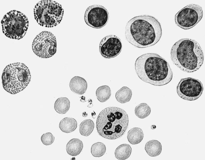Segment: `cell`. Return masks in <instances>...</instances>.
<instances>
[{
	"label": "cell",
	"mask_w": 205,
	"mask_h": 160,
	"mask_svg": "<svg viewBox=\"0 0 205 160\" xmlns=\"http://www.w3.org/2000/svg\"><path fill=\"white\" fill-rule=\"evenodd\" d=\"M32 48L34 53L38 56L42 58L50 57L56 51V37L50 32H42L34 39Z\"/></svg>",
	"instance_id": "cell-9"
},
{
	"label": "cell",
	"mask_w": 205,
	"mask_h": 160,
	"mask_svg": "<svg viewBox=\"0 0 205 160\" xmlns=\"http://www.w3.org/2000/svg\"><path fill=\"white\" fill-rule=\"evenodd\" d=\"M70 106V102L66 97H60L55 101L54 109L59 114H64L69 110Z\"/></svg>",
	"instance_id": "cell-19"
},
{
	"label": "cell",
	"mask_w": 205,
	"mask_h": 160,
	"mask_svg": "<svg viewBox=\"0 0 205 160\" xmlns=\"http://www.w3.org/2000/svg\"><path fill=\"white\" fill-rule=\"evenodd\" d=\"M94 123L93 121L90 119H87L82 121L79 125V131L82 136H88L93 131Z\"/></svg>",
	"instance_id": "cell-21"
},
{
	"label": "cell",
	"mask_w": 205,
	"mask_h": 160,
	"mask_svg": "<svg viewBox=\"0 0 205 160\" xmlns=\"http://www.w3.org/2000/svg\"><path fill=\"white\" fill-rule=\"evenodd\" d=\"M162 34L160 22L154 17L146 15L135 17L127 23L126 40L135 47L144 48L155 45Z\"/></svg>",
	"instance_id": "cell-1"
},
{
	"label": "cell",
	"mask_w": 205,
	"mask_h": 160,
	"mask_svg": "<svg viewBox=\"0 0 205 160\" xmlns=\"http://www.w3.org/2000/svg\"><path fill=\"white\" fill-rule=\"evenodd\" d=\"M97 99L100 102H104L109 99L111 95L110 88L107 85L99 87L96 91Z\"/></svg>",
	"instance_id": "cell-22"
},
{
	"label": "cell",
	"mask_w": 205,
	"mask_h": 160,
	"mask_svg": "<svg viewBox=\"0 0 205 160\" xmlns=\"http://www.w3.org/2000/svg\"><path fill=\"white\" fill-rule=\"evenodd\" d=\"M202 8L199 5H188L178 12L175 16L176 24L185 30L192 28L202 19L203 16Z\"/></svg>",
	"instance_id": "cell-8"
},
{
	"label": "cell",
	"mask_w": 205,
	"mask_h": 160,
	"mask_svg": "<svg viewBox=\"0 0 205 160\" xmlns=\"http://www.w3.org/2000/svg\"><path fill=\"white\" fill-rule=\"evenodd\" d=\"M122 44L120 39L115 35L105 37L101 41L99 51L102 56L106 58H114L121 52Z\"/></svg>",
	"instance_id": "cell-12"
},
{
	"label": "cell",
	"mask_w": 205,
	"mask_h": 160,
	"mask_svg": "<svg viewBox=\"0 0 205 160\" xmlns=\"http://www.w3.org/2000/svg\"><path fill=\"white\" fill-rule=\"evenodd\" d=\"M55 138L50 132L43 134L41 137V140L42 143L45 145H49L52 144L54 141Z\"/></svg>",
	"instance_id": "cell-25"
},
{
	"label": "cell",
	"mask_w": 205,
	"mask_h": 160,
	"mask_svg": "<svg viewBox=\"0 0 205 160\" xmlns=\"http://www.w3.org/2000/svg\"><path fill=\"white\" fill-rule=\"evenodd\" d=\"M83 148L82 142L78 138H73L70 140L66 146V150L69 155L75 156L79 155Z\"/></svg>",
	"instance_id": "cell-14"
},
{
	"label": "cell",
	"mask_w": 205,
	"mask_h": 160,
	"mask_svg": "<svg viewBox=\"0 0 205 160\" xmlns=\"http://www.w3.org/2000/svg\"><path fill=\"white\" fill-rule=\"evenodd\" d=\"M128 123V117L124 110L118 107H109L99 113L96 128L98 133L102 137L115 140L125 134Z\"/></svg>",
	"instance_id": "cell-4"
},
{
	"label": "cell",
	"mask_w": 205,
	"mask_h": 160,
	"mask_svg": "<svg viewBox=\"0 0 205 160\" xmlns=\"http://www.w3.org/2000/svg\"><path fill=\"white\" fill-rule=\"evenodd\" d=\"M131 152L132 148L129 144H123L116 148L115 155L116 158L119 160H125L129 157Z\"/></svg>",
	"instance_id": "cell-18"
},
{
	"label": "cell",
	"mask_w": 205,
	"mask_h": 160,
	"mask_svg": "<svg viewBox=\"0 0 205 160\" xmlns=\"http://www.w3.org/2000/svg\"><path fill=\"white\" fill-rule=\"evenodd\" d=\"M77 122L74 118L70 117H66L60 121L59 127L63 132L69 133L71 132L76 129Z\"/></svg>",
	"instance_id": "cell-16"
},
{
	"label": "cell",
	"mask_w": 205,
	"mask_h": 160,
	"mask_svg": "<svg viewBox=\"0 0 205 160\" xmlns=\"http://www.w3.org/2000/svg\"><path fill=\"white\" fill-rule=\"evenodd\" d=\"M171 58L174 65L188 73L198 70L202 65L204 55L199 44L190 38L181 39L173 45Z\"/></svg>",
	"instance_id": "cell-3"
},
{
	"label": "cell",
	"mask_w": 205,
	"mask_h": 160,
	"mask_svg": "<svg viewBox=\"0 0 205 160\" xmlns=\"http://www.w3.org/2000/svg\"><path fill=\"white\" fill-rule=\"evenodd\" d=\"M2 30L7 37L20 39L25 34L28 26L26 16L21 12L13 10L7 13L1 21Z\"/></svg>",
	"instance_id": "cell-7"
},
{
	"label": "cell",
	"mask_w": 205,
	"mask_h": 160,
	"mask_svg": "<svg viewBox=\"0 0 205 160\" xmlns=\"http://www.w3.org/2000/svg\"><path fill=\"white\" fill-rule=\"evenodd\" d=\"M109 13L103 6L94 5L90 6L86 10L84 19L89 26L96 28L104 26L108 22Z\"/></svg>",
	"instance_id": "cell-11"
},
{
	"label": "cell",
	"mask_w": 205,
	"mask_h": 160,
	"mask_svg": "<svg viewBox=\"0 0 205 160\" xmlns=\"http://www.w3.org/2000/svg\"><path fill=\"white\" fill-rule=\"evenodd\" d=\"M69 86L73 92L80 95L86 92L87 88V83L84 78L76 76L71 79Z\"/></svg>",
	"instance_id": "cell-13"
},
{
	"label": "cell",
	"mask_w": 205,
	"mask_h": 160,
	"mask_svg": "<svg viewBox=\"0 0 205 160\" xmlns=\"http://www.w3.org/2000/svg\"><path fill=\"white\" fill-rule=\"evenodd\" d=\"M132 95L131 90L127 87L124 86L116 92L115 97L118 102L121 103H124L130 101Z\"/></svg>",
	"instance_id": "cell-20"
},
{
	"label": "cell",
	"mask_w": 205,
	"mask_h": 160,
	"mask_svg": "<svg viewBox=\"0 0 205 160\" xmlns=\"http://www.w3.org/2000/svg\"><path fill=\"white\" fill-rule=\"evenodd\" d=\"M203 90V85L200 81L190 77L181 79L176 88L179 96L188 101H194L198 98Z\"/></svg>",
	"instance_id": "cell-10"
},
{
	"label": "cell",
	"mask_w": 205,
	"mask_h": 160,
	"mask_svg": "<svg viewBox=\"0 0 205 160\" xmlns=\"http://www.w3.org/2000/svg\"><path fill=\"white\" fill-rule=\"evenodd\" d=\"M145 149L149 156L155 157L158 156L161 153L162 146L161 143L158 140H151L146 143Z\"/></svg>",
	"instance_id": "cell-15"
},
{
	"label": "cell",
	"mask_w": 205,
	"mask_h": 160,
	"mask_svg": "<svg viewBox=\"0 0 205 160\" xmlns=\"http://www.w3.org/2000/svg\"><path fill=\"white\" fill-rule=\"evenodd\" d=\"M106 148L102 142H98L93 144L91 148V153L95 157H100L103 156L105 152Z\"/></svg>",
	"instance_id": "cell-24"
},
{
	"label": "cell",
	"mask_w": 205,
	"mask_h": 160,
	"mask_svg": "<svg viewBox=\"0 0 205 160\" xmlns=\"http://www.w3.org/2000/svg\"><path fill=\"white\" fill-rule=\"evenodd\" d=\"M144 133L142 130L137 127L133 128L128 132L127 138L128 142L132 145L140 143L143 139Z\"/></svg>",
	"instance_id": "cell-17"
},
{
	"label": "cell",
	"mask_w": 205,
	"mask_h": 160,
	"mask_svg": "<svg viewBox=\"0 0 205 160\" xmlns=\"http://www.w3.org/2000/svg\"><path fill=\"white\" fill-rule=\"evenodd\" d=\"M151 109L146 103H142L137 105L135 109V114L141 119H143L148 116L150 114Z\"/></svg>",
	"instance_id": "cell-23"
},
{
	"label": "cell",
	"mask_w": 205,
	"mask_h": 160,
	"mask_svg": "<svg viewBox=\"0 0 205 160\" xmlns=\"http://www.w3.org/2000/svg\"><path fill=\"white\" fill-rule=\"evenodd\" d=\"M135 68L141 80L154 86L166 85L172 78L173 73L169 64L156 53H146L138 57Z\"/></svg>",
	"instance_id": "cell-2"
},
{
	"label": "cell",
	"mask_w": 205,
	"mask_h": 160,
	"mask_svg": "<svg viewBox=\"0 0 205 160\" xmlns=\"http://www.w3.org/2000/svg\"><path fill=\"white\" fill-rule=\"evenodd\" d=\"M64 14L61 5L52 0H42L35 6V18L40 25L52 27L59 24Z\"/></svg>",
	"instance_id": "cell-6"
},
{
	"label": "cell",
	"mask_w": 205,
	"mask_h": 160,
	"mask_svg": "<svg viewBox=\"0 0 205 160\" xmlns=\"http://www.w3.org/2000/svg\"><path fill=\"white\" fill-rule=\"evenodd\" d=\"M31 75L28 68L24 64H10L4 69L2 76L4 89L14 94L24 90L30 81Z\"/></svg>",
	"instance_id": "cell-5"
}]
</instances>
